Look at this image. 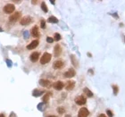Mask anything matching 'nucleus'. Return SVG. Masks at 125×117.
Instances as JSON below:
<instances>
[{
  "label": "nucleus",
  "instance_id": "f257e3e1",
  "mask_svg": "<svg viewBox=\"0 0 125 117\" xmlns=\"http://www.w3.org/2000/svg\"><path fill=\"white\" fill-rule=\"evenodd\" d=\"M51 57H52V55H50L49 53H47V52L44 53L40 58V63L41 64H46V63H49L50 62V60H51Z\"/></svg>",
  "mask_w": 125,
  "mask_h": 117
},
{
  "label": "nucleus",
  "instance_id": "f03ea898",
  "mask_svg": "<svg viewBox=\"0 0 125 117\" xmlns=\"http://www.w3.org/2000/svg\"><path fill=\"white\" fill-rule=\"evenodd\" d=\"M15 10V6L13 4H7L5 5L4 7V12L5 14H12V13H14Z\"/></svg>",
  "mask_w": 125,
  "mask_h": 117
},
{
  "label": "nucleus",
  "instance_id": "7ed1b4c3",
  "mask_svg": "<svg viewBox=\"0 0 125 117\" xmlns=\"http://www.w3.org/2000/svg\"><path fill=\"white\" fill-rule=\"evenodd\" d=\"M21 15H22V13H21V12H16V13L13 14V15L9 17V21H10L11 22H17L19 19L21 18Z\"/></svg>",
  "mask_w": 125,
  "mask_h": 117
},
{
  "label": "nucleus",
  "instance_id": "20e7f679",
  "mask_svg": "<svg viewBox=\"0 0 125 117\" xmlns=\"http://www.w3.org/2000/svg\"><path fill=\"white\" fill-rule=\"evenodd\" d=\"M39 84H40L42 87L47 88H51L52 86H53V84L51 83V81H48V80H45V79H41V80H39Z\"/></svg>",
  "mask_w": 125,
  "mask_h": 117
},
{
  "label": "nucleus",
  "instance_id": "39448f33",
  "mask_svg": "<svg viewBox=\"0 0 125 117\" xmlns=\"http://www.w3.org/2000/svg\"><path fill=\"white\" fill-rule=\"evenodd\" d=\"M86 102H87V99L83 96H79L75 98V103L79 106H83L86 104Z\"/></svg>",
  "mask_w": 125,
  "mask_h": 117
},
{
  "label": "nucleus",
  "instance_id": "423d86ee",
  "mask_svg": "<svg viewBox=\"0 0 125 117\" xmlns=\"http://www.w3.org/2000/svg\"><path fill=\"white\" fill-rule=\"evenodd\" d=\"M88 114H89V112L88 110L86 108V107H82L80 109L79 111V113H78V117H88Z\"/></svg>",
  "mask_w": 125,
  "mask_h": 117
},
{
  "label": "nucleus",
  "instance_id": "0eeeda50",
  "mask_svg": "<svg viewBox=\"0 0 125 117\" xmlns=\"http://www.w3.org/2000/svg\"><path fill=\"white\" fill-rule=\"evenodd\" d=\"M32 22V19H31V17L30 16H24L23 18L20 21V23L22 24V25L25 26V25H28V24H29L30 22Z\"/></svg>",
  "mask_w": 125,
  "mask_h": 117
},
{
  "label": "nucleus",
  "instance_id": "6e6552de",
  "mask_svg": "<svg viewBox=\"0 0 125 117\" xmlns=\"http://www.w3.org/2000/svg\"><path fill=\"white\" fill-rule=\"evenodd\" d=\"M63 65H64V63H63V61H62V60H57V61H55V63H54V64H53V67H54V69H61V68H62L63 67Z\"/></svg>",
  "mask_w": 125,
  "mask_h": 117
},
{
  "label": "nucleus",
  "instance_id": "1a4fd4ad",
  "mask_svg": "<svg viewBox=\"0 0 125 117\" xmlns=\"http://www.w3.org/2000/svg\"><path fill=\"white\" fill-rule=\"evenodd\" d=\"M53 87H54V88L56 89V90H61V89L63 88L64 84H63V82L58 81H56V82H55V83L53 84Z\"/></svg>",
  "mask_w": 125,
  "mask_h": 117
},
{
  "label": "nucleus",
  "instance_id": "9d476101",
  "mask_svg": "<svg viewBox=\"0 0 125 117\" xmlns=\"http://www.w3.org/2000/svg\"><path fill=\"white\" fill-rule=\"evenodd\" d=\"M61 53H62V48H61V46L59 44L55 45V48H54V55H55V57H58L59 55H61Z\"/></svg>",
  "mask_w": 125,
  "mask_h": 117
},
{
  "label": "nucleus",
  "instance_id": "9b49d317",
  "mask_svg": "<svg viewBox=\"0 0 125 117\" xmlns=\"http://www.w3.org/2000/svg\"><path fill=\"white\" fill-rule=\"evenodd\" d=\"M74 75H75V71H74V69H72V68L69 69L66 73H63L64 78H72Z\"/></svg>",
  "mask_w": 125,
  "mask_h": 117
},
{
  "label": "nucleus",
  "instance_id": "f8f14e48",
  "mask_svg": "<svg viewBox=\"0 0 125 117\" xmlns=\"http://www.w3.org/2000/svg\"><path fill=\"white\" fill-rule=\"evenodd\" d=\"M38 58H39V53H38V52H34V53H32V54L30 55V56H29L30 61L33 63L37 62L38 60Z\"/></svg>",
  "mask_w": 125,
  "mask_h": 117
},
{
  "label": "nucleus",
  "instance_id": "ddd939ff",
  "mask_svg": "<svg viewBox=\"0 0 125 117\" xmlns=\"http://www.w3.org/2000/svg\"><path fill=\"white\" fill-rule=\"evenodd\" d=\"M74 87H75V81H68L65 85L66 90H72L74 88Z\"/></svg>",
  "mask_w": 125,
  "mask_h": 117
},
{
  "label": "nucleus",
  "instance_id": "4468645a",
  "mask_svg": "<svg viewBox=\"0 0 125 117\" xmlns=\"http://www.w3.org/2000/svg\"><path fill=\"white\" fill-rule=\"evenodd\" d=\"M31 35H32V37H34V38H38V37L40 36L38 26H34L33 28L31 29Z\"/></svg>",
  "mask_w": 125,
  "mask_h": 117
},
{
  "label": "nucleus",
  "instance_id": "2eb2a0df",
  "mask_svg": "<svg viewBox=\"0 0 125 117\" xmlns=\"http://www.w3.org/2000/svg\"><path fill=\"white\" fill-rule=\"evenodd\" d=\"M38 40H33L32 42H30V44H29L27 46V49H29V50H31V49H34V48H36L38 46Z\"/></svg>",
  "mask_w": 125,
  "mask_h": 117
},
{
  "label": "nucleus",
  "instance_id": "dca6fc26",
  "mask_svg": "<svg viewBox=\"0 0 125 117\" xmlns=\"http://www.w3.org/2000/svg\"><path fill=\"white\" fill-rule=\"evenodd\" d=\"M42 94H44V91H42V90H39V89H34L33 92H32V95L34 97H39L40 95Z\"/></svg>",
  "mask_w": 125,
  "mask_h": 117
},
{
  "label": "nucleus",
  "instance_id": "f3484780",
  "mask_svg": "<svg viewBox=\"0 0 125 117\" xmlns=\"http://www.w3.org/2000/svg\"><path fill=\"white\" fill-rule=\"evenodd\" d=\"M52 94L50 93V92H48V93H46L44 95V97H43V98H42V100H43V103H48V100H49V97L51 96Z\"/></svg>",
  "mask_w": 125,
  "mask_h": 117
},
{
  "label": "nucleus",
  "instance_id": "a211bd4d",
  "mask_svg": "<svg viewBox=\"0 0 125 117\" xmlns=\"http://www.w3.org/2000/svg\"><path fill=\"white\" fill-rule=\"evenodd\" d=\"M48 22H50V23H57L58 22V19L55 17V16H51L48 19Z\"/></svg>",
  "mask_w": 125,
  "mask_h": 117
},
{
  "label": "nucleus",
  "instance_id": "6ab92c4d",
  "mask_svg": "<svg viewBox=\"0 0 125 117\" xmlns=\"http://www.w3.org/2000/svg\"><path fill=\"white\" fill-rule=\"evenodd\" d=\"M71 60H72V64H73L74 66L78 67V62H77V60H76V58H75V56H74L73 55H71Z\"/></svg>",
  "mask_w": 125,
  "mask_h": 117
},
{
  "label": "nucleus",
  "instance_id": "aec40b11",
  "mask_svg": "<svg viewBox=\"0 0 125 117\" xmlns=\"http://www.w3.org/2000/svg\"><path fill=\"white\" fill-rule=\"evenodd\" d=\"M84 92L86 93V95L88 96V98H91V97H93V93H92L88 88H84Z\"/></svg>",
  "mask_w": 125,
  "mask_h": 117
},
{
  "label": "nucleus",
  "instance_id": "412c9836",
  "mask_svg": "<svg viewBox=\"0 0 125 117\" xmlns=\"http://www.w3.org/2000/svg\"><path fill=\"white\" fill-rule=\"evenodd\" d=\"M41 9H42L43 12H45V13H48V7H47V5H46L45 2H42V3H41Z\"/></svg>",
  "mask_w": 125,
  "mask_h": 117
},
{
  "label": "nucleus",
  "instance_id": "4be33fe9",
  "mask_svg": "<svg viewBox=\"0 0 125 117\" xmlns=\"http://www.w3.org/2000/svg\"><path fill=\"white\" fill-rule=\"evenodd\" d=\"M113 89H114V94L115 96L118 94V91H119V88H118L117 86H115V85H113Z\"/></svg>",
  "mask_w": 125,
  "mask_h": 117
},
{
  "label": "nucleus",
  "instance_id": "5701e85b",
  "mask_svg": "<svg viewBox=\"0 0 125 117\" xmlns=\"http://www.w3.org/2000/svg\"><path fill=\"white\" fill-rule=\"evenodd\" d=\"M54 39H55V40H56V41H59L60 39H61V35H60L59 33H55Z\"/></svg>",
  "mask_w": 125,
  "mask_h": 117
},
{
  "label": "nucleus",
  "instance_id": "b1692460",
  "mask_svg": "<svg viewBox=\"0 0 125 117\" xmlns=\"http://www.w3.org/2000/svg\"><path fill=\"white\" fill-rule=\"evenodd\" d=\"M57 112H58V113H61V114H62V113H65V110L63 109L62 107H58V108H57Z\"/></svg>",
  "mask_w": 125,
  "mask_h": 117
},
{
  "label": "nucleus",
  "instance_id": "393cba45",
  "mask_svg": "<svg viewBox=\"0 0 125 117\" xmlns=\"http://www.w3.org/2000/svg\"><path fill=\"white\" fill-rule=\"evenodd\" d=\"M40 26L42 29H45V28H46V22H45V20H41Z\"/></svg>",
  "mask_w": 125,
  "mask_h": 117
},
{
  "label": "nucleus",
  "instance_id": "a878e982",
  "mask_svg": "<svg viewBox=\"0 0 125 117\" xmlns=\"http://www.w3.org/2000/svg\"><path fill=\"white\" fill-rule=\"evenodd\" d=\"M43 106H44V103H40V104H38V109L40 110V111H43V107H42Z\"/></svg>",
  "mask_w": 125,
  "mask_h": 117
},
{
  "label": "nucleus",
  "instance_id": "bb28decb",
  "mask_svg": "<svg viewBox=\"0 0 125 117\" xmlns=\"http://www.w3.org/2000/svg\"><path fill=\"white\" fill-rule=\"evenodd\" d=\"M47 41H48V43H53V42H54V39H53V38H50V37H48V38H47Z\"/></svg>",
  "mask_w": 125,
  "mask_h": 117
},
{
  "label": "nucleus",
  "instance_id": "cd10ccee",
  "mask_svg": "<svg viewBox=\"0 0 125 117\" xmlns=\"http://www.w3.org/2000/svg\"><path fill=\"white\" fill-rule=\"evenodd\" d=\"M106 113H107V115H108L109 117H113V116H114V114H113V113H112V111H110V110H107Z\"/></svg>",
  "mask_w": 125,
  "mask_h": 117
},
{
  "label": "nucleus",
  "instance_id": "c85d7f7f",
  "mask_svg": "<svg viewBox=\"0 0 125 117\" xmlns=\"http://www.w3.org/2000/svg\"><path fill=\"white\" fill-rule=\"evenodd\" d=\"M6 63H7V65L9 66V67H11L12 66V62L10 61V60H6Z\"/></svg>",
  "mask_w": 125,
  "mask_h": 117
},
{
  "label": "nucleus",
  "instance_id": "c756f323",
  "mask_svg": "<svg viewBox=\"0 0 125 117\" xmlns=\"http://www.w3.org/2000/svg\"><path fill=\"white\" fill-rule=\"evenodd\" d=\"M31 3H32L33 5H36L38 3V1H31Z\"/></svg>",
  "mask_w": 125,
  "mask_h": 117
},
{
  "label": "nucleus",
  "instance_id": "7c9ffc66",
  "mask_svg": "<svg viewBox=\"0 0 125 117\" xmlns=\"http://www.w3.org/2000/svg\"><path fill=\"white\" fill-rule=\"evenodd\" d=\"M98 117H106V116L105 114H103V113H102V114H100V115H99Z\"/></svg>",
  "mask_w": 125,
  "mask_h": 117
},
{
  "label": "nucleus",
  "instance_id": "2f4dec72",
  "mask_svg": "<svg viewBox=\"0 0 125 117\" xmlns=\"http://www.w3.org/2000/svg\"><path fill=\"white\" fill-rule=\"evenodd\" d=\"M50 3H51L52 5H55V1H50Z\"/></svg>",
  "mask_w": 125,
  "mask_h": 117
},
{
  "label": "nucleus",
  "instance_id": "473e14b6",
  "mask_svg": "<svg viewBox=\"0 0 125 117\" xmlns=\"http://www.w3.org/2000/svg\"><path fill=\"white\" fill-rule=\"evenodd\" d=\"M65 117H72V116H71L70 114H66V115H65Z\"/></svg>",
  "mask_w": 125,
  "mask_h": 117
},
{
  "label": "nucleus",
  "instance_id": "72a5a7b5",
  "mask_svg": "<svg viewBox=\"0 0 125 117\" xmlns=\"http://www.w3.org/2000/svg\"><path fill=\"white\" fill-rule=\"evenodd\" d=\"M0 117H5V115H4V114H2V113H1V114H0Z\"/></svg>",
  "mask_w": 125,
  "mask_h": 117
},
{
  "label": "nucleus",
  "instance_id": "f704fd0d",
  "mask_svg": "<svg viewBox=\"0 0 125 117\" xmlns=\"http://www.w3.org/2000/svg\"><path fill=\"white\" fill-rule=\"evenodd\" d=\"M48 117H56V116H55V115H49V116Z\"/></svg>",
  "mask_w": 125,
  "mask_h": 117
},
{
  "label": "nucleus",
  "instance_id": "c9c22d12",
  "mask_svg": "<svg viewBox=\"0 0 125 117\" xmlns=\"http://www.w3.org/2000/svg\"><path fill=\"white\" fill-rule=\"evenodd\" d=\"M1 31H3V29H1V28H0V32H1Z\"/></svg>",
  "mask_w": 125,
  "mask_h": 117
}]
</instances>
